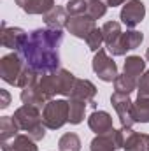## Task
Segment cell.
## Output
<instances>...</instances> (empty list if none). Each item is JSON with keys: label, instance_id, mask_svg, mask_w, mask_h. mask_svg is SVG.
Wrapping results in <instances>:
<instances>
[{"label": "cell", "instance_id": "obj_9", "mask_svg": "<svg viewBox=\"0 0 149 151\" xmlns=\"http://www.w3.org/2000/svg\"><path fill=\"white\" fill-rule=\"evenodd\" d=\"M144 16H146V5L140 0H130V2H126V5H123V9L119 12V19L128 28H135L144 19Z\"/></svg>", "mask_w": 149, "mask_h": 151}, {"label": "cell", "instance_id": "obj_27", "mask_svg": "<svg viewBox=\"0 0 149 151\" xmlns=\"http://www.w3.org/2000/svg\"><path fill=\"white\" fill-rule=\"evenodd\" d=\"M114 88L119 93H128L130 95L132 91L137 90V81L128 77L126 74H117V77L114 79Z\"/></svg>", "mask_w": 149, "mask_h": 151}, {"label": "cell", "instance_id": "obj_2", "mask_svg": "<svg viewBox=\"0 0 149 151\" xmlns=\"http://www.w3.org/2000/svg\"><path fill=\"white\" fill-rule=\"evenodd\" d=\"M14 121L18 123L19 130L27 132V135H30L35 142L42 141L46 137V125L42 121V113L39 107L34 106H21L19 109L14 111Z\"/></svg>", "mask_w": 149, "mask_h": 151}, {"label": "cell", "instance_id": "obj_21", "mask_svg": "<svg viewBox=\"0 0 149 151\" xmlns=\"http://www.w3.org/2000/svg\"><path fill=\"white\" fill-rule=\"evenodd\" d=\"M135 123H149V97H137L132 107Z\"/></svg>", "mask_w": 149, "mask_h": 151}, {"label": "cell", "instance_id": "obj_3", "mask_svg": "<svg viewBox=\"0 0 149 151\" xmlns=\"http://www.w3.org/2000/svg\"><path fill=\"white\" fill-rule=\"evenodd\" d=\"M42 121L49 130H58L69 123V100H47L42 109Z\"/></svg>", "mask_w": 149, "mask_h": 151}, {"label": "cell", "instance_id": "obj_29", "mask_svg": "<svg viewBox=\"0 0 149 151\" xmlns=\"http://www.w3.org/2000/svg\"><path fill=\"white\" fill-rule=\"evenodd\" d=\"M86 44H88V47L93 51V53H97L98 49H102V44H104V34H102V28H93L91 32H90V35L86 37Z\"/></svg>", "mask_w": 149, "mask_h": 151}, {"label": "cell", "instance_id": "obj_5", "mask_svg": "<svg viewBox=\"0 0 149 151\" xmlns=\"http://www.w3.org/2000/svg\"><path fill=\"white\" fill-rule=\"evenodd\" d=\"M126 130L128 128H112L109 134L97 135L90 142V151H116L125 146L126 139Z\"/></svg>", "mask_w": 149, "mask_h": 151}, {"label": "cell", "instance_id": "obj_28", "mask_svg": "<svg viewBox=\"0 0 149 151\" xmlns=\"http://www.w3.org/2000/svg\"><path fill=\"white\" fill-rule=\"evenodd\" d=\"M107 4L104 2V0H88V16L91 18V19H100V18H104L105 16V12H107Z\"/></svg>", "mask_w": 149, "mask_h": 151}, {"label": "cell", "instance_id": "obj_30", "mask_svg": "<svg viewBox=\"0 0 149 151\" xmlns=\"http://www.w3.org/2000/svg\"><path fill=\"white\" fill-rule=\"evenodd\" d=\"M67 12L69 16H82L88 12V0H70L67 2Z\"/></svg>", "mask_w": 149, "mask_h": 151}, {"label": "cell", "instance_id": "obj_18", "mask_svg": "<svg viewBox=\"0 0 149 151\" xmlns=\"http://www.w3.org/2000/svg\"><path fill=\"white\" fill-rule=\"evenodd\" d=\"M2 150L4 151H39V148L30 135L18 134L14 139H11L7 142H2Z\"/></svg>", "mask_w": 149, "mask_h": 151}, {"label": "cell", "instance_id": "obj_15", "mask_svg": "<svg viewBox=\"0 0 149 151\" xmlns=\"http://www.w3.org/2000/svg\"><path fill=\"white\" fill-rule=\"evenodd\" d=\"M16 5L27 14H46L54 7V0H14Z\"/></svg>", "mask_w": 149, "mask_h": 151}, {"label": "cell", "instance_id": "obj_33", "mask_svg": "<svg viewBox=\"0 0 149 151\" xmlns=\"http://www.w3.org/2000/svg\"><path fill=\"white\" fill-rule=\"evenodd\" d=\"M107 2V5L109 7H116V5H121V4H125L126 0H105Z\"/></svg>", "mask_w": 149, "mask_h": 151}, {"label": "cell", "instance_id": "obj_35", "mask_svg": "<svg viewBox=\"0 0 149 151\" xmlns=\"http://www.w3.org/2000/svg\"><path fill=\"white\" fill-rule=\"evenodd\" d=\"M148 151H149V150H148Z\"/></svg>", "mask_w": 149, "mask_h": 151}, {"label": "cell", "instance_id": "obj_7", "mask_svg": "<svg viewBox=\"0 0 149 151\" xmlns=\"http://www.w3.org/2000/svg\"><path fill=\"white\" fill-rule=\"evenodd\" d=\"M111 106L114 107V111L117 113V118L121 121L123 128H132L135 125L133 116H132V107H133V100L130 99L128 93H119L114 91L111 95Z\"/></svg>", "mask_w": 149, "mask_h": 151}, {"label": "cell", "instance_id": "obj_25", "mask_svg": "<svg viewBox=\"0 0 149 151\" xmlns=\"http://www.w3.org/2000/svg\"><path fill=\"white\" fill-rule=\"evenodd\" d=\"M102 34H104V42L107 47H111L112 44L119 39V35L123 34L121 32V25L117 21H107L104 27H102Z\"/></svg>", "mask_w": 149, "mask_h": 151}, {"label": "cell", "instance_id": "obj_32", "mask_svg": "<svg viewBox=\"0 0 149 151\" xmlns=\"http://www.w3.org/2000/svg\"><path fill=\"white\" fill-rule=\"evenodd\" d=\"M11 104V95L7 90H0V109H7Z\"/></svg>", "mask_w": 149, "mask_h": 151}, {"label": "cell", "instance_id": "obj_12", "mask_svg": "<svg viewBox=\"0 0 149 151\" xmlns=\"http://www.w3.org/2000/svg\"><path fill=\"white\" fill-rule=\"evenodd\" d=\"M88 127L97 134V135H104L109 134L112 128V116L107 111H93V114L88 118Z\"/></svg>", "mask_w": 149, "mask_h": 151}, {"label": "cell", "instance_id": "obj_11", "mask_svg": "<svg viewBox=\"0 0 149 151\" xmlns=\"http://www.w3.org/2000/svg\"><path fill=\"white\" fill-rule=\"evenodd\" d=\"M65 28L69 30L70 35L86 40V37L90 35V32L93 28H97V25H95V19H91L88 14H82V16H70Z\"/></svg>", "mask_w": 149, "mask_h": 151}, {"label": "cell", "instance_id": "obj_10", "mask_svg": "<svg viewBox=\"0 0 149 151\" xmlns=\"http://www.w3.org/2000/svg\"><path fill=\"white\" fill-rule=\"evenodd\" d=\"M28 37V34L19 28V27H7L5 21H2V32H0V40H2V46L4 47H9V49H14V51H19L25 44V40Z\"/></svg>", "mask_w": 149, "mask_h": 151}, {"label": "cell", "instance_id": "obj_23", "mask_svg": "<svg viewBox=\"0 0 149 151\" xmlns=\"http://www.w3.org/2000/svg\"><path fill=\"white\" fill-rule=\"evenodd\" d=\"M84 111H86V102L70 97V100H69V123H70V125H79V123H82V119H84Z\"/></svg>", "mask_w": 149, "mask_h": 151}, {"label": "cell", "instance_id": "obj_31", "mask_svg": "<svg viewBox=\"0 0 149 151\" xmlns=\"http://www.w3.org/2000/svg\"><path fill=\"white\" fill-rule=\"evenodd\" d=\"M137 93L139 97H149V70H146L137 81Z\"/></svg>", "mask_w": 149, "mask_h": 151}, {"label": "cell", "instance_id": "obj_20", "mask_svg": "<svg viewBox=\"0 0 149 151\" xmlns=\"http://www.w3.org/2000/svg\"><path fill=\"white\" fill-rule=\"evenodd\" d=\"M123 72L128 76V77H132V79L139 81V79H140V76L146 72V62H144L140 56H128V58L125 60Z\"/></svg>", "mask_w": 149, "mask_h": 151}, {"label": "cell", "instance_id": "obj_16", "mask_svg": "<svg viewBox=\"0 0 149 151\" xmlns=\"http://www.w3.org/2000/svg\"><path fill=\"white\" fill-rule=\"evenodd\" d=\"M123 150L125 151H148L149 150V134L133 132L132 128H128Z\"/></svg>", "mask_w": 149, "mask_h": 151}, {"label": "cell", "instance_id": "obj_13", "mask_svg": "<svg viewBox=\"0 0 149 151\" xmlns=\"http://www.w3.org/2000/svg\"><path fill=\"white\" fill-rule=\"evenodd\" d=\"M21 102L25 106H34V107H39V109H44V106L47 104V99L40 91L39 81L34 83V84H28V86L21 88Z\"/></svg>", "mask_w": 149, "mask_h": 151}, {"label": "cell", "instance_id": "obj_6", "mask_svg": "<svg viewBox=\"0 0 149 151\" xmlns=\"http://www.w3.org/2000/svg\"><path fill=\"white\" fill-rule=\"evenodd\" d=\"M91 67H93V72L98 76V79H102L104 83H112L117 77V65H116V62L112 60L111 56L105 53L104 47L95 53Z\"/></svg>", "mask_w": 149, "mask_h": 151}, {"label": "cell", "instance_id": "obj_1", "mask_svg": "<svg viewBox=\"0 0 149 151\" xmlns=\"http://www.w3.org/2000/svg\"><path fill=\"white\" fill-rule=\"evenodd\" d=\"M63 32L54 28H35L28 34L23 47L18 51L25 67L40 77L60 70V46Z\"/></svg>", "mask_w": 149, "mask_h": 151}, {"label": "cell", "instance_id": "obj_26", "mask_svg": "<svg viewBox=\"0 0 149 151\" xmlns=\"http://www.w3.org/2000/svg\"><path fill=\"white\" fill-rule=\"evenodd\" d=\"M58 150L60 151H81V139L74 132L63 134L58 141Z\"/></svg>", "mask_w": 149, "mask_h": 151}, {"label": "cell", "instance_id": "obj_8", "mask_svg": "<svg viewBox=\"0 0 149 151\" xmlns=\"http://www.w3.org/2000/svg\"><path fill=\"white\" fill-rule=\"evenodd\" d=\"M144 40V35L142 32H137V30H126L123 32L119 39L112 44L111 47H107L109 51L112 53V56H123L126 55V51H133L137 49Z\"/></svg>", "mask_w": 149, "mask_h": 151}, {"label": "cell", "instance_id": "obj_14", "mask_svg": "<svg viewBox=\"0 0 149 151\" xmlns=\"http://www.w3.org/2000/svg\"><path fill=\"white\" fill-rule=\"evenodd\" d=\"M69 12L65 7H60V5H54L49 12L44 14V23L47 28H54V30H62L63 27H67L69 23Z\"/></svg>", "mask_w": 149, "mask_h": 151}, {"label": "cell", "instance_id": "obj_19", "mask_svg": "<svg viewBox=\"0 0 149 151\" xmlns=\"http://www.w3.org/2000/svg\"><path fill=\"white\" fill-rule=\"evenodd\" d=\"M75 77L70 70L67 69H60L56 72V84H58V95H65V97H70L72 95V90L75 86Z\"/></svg>", "mask_w": 149, "mask_h": 151}, {"label": "cell", "instance_id": "obj_22", "mask_svg": "<svg viewBox=\"0 0 149 151\" xmlns=\"http://www.w3.org/2000/svg\"><path fill=\"white\" fill-rule=\"evenodd\" d=\"M18 132H19V127L12 116H2L0 118V139H2V142L14 139L18 135Z\"/></svg>", "mask_w": 149, "mask_h": 151}, {"label": "cell", "instance_id": "obj_4", "mask_svg": "<svg viewBox=\"0 0 149 151\" xmlns=\"http://www.w3.org/2000/svg\"><path fill=\"white\" fill-rule=\"evenodd\" d=\"M25 63L21 60V56L18 53H9L5 56H2L0 60V77L12 86H18L19 77L25 72Z\"/></svg>", "mask_w": 149, "mask_h": 151}, {"label": "cell", "instance_id": "obj_34", "mask_svg": "<svg viewBox=\"0 0 149 151\" xmlns=\"http://www.w3.org/2000/svg\"><path fill=\"white\" fill-rule=\"evenodd\" d=\"M146 58H148V62H149V47H148V51H146Z\"/></svg>", "mask_w": 149, "mask_h": 151}, {"label": "cell", "instance_id": "obj_24", "mask_svg": "<svg viewBox=\"0 0 149 151\" xmlns=\"http://www.w3.org/2000/svg\"><path fill=\"white\" fill-rule=\"evenodd\" d=\"M39 88L44 93V97L47 100H51L56 93H58V84H56V72L53 74H46L39 77Z\"/></svg>", "mask_w": 149, "mask_h": 151}, {"label": "cell", "instance_id": "obj_17", "mask_svg": "<svg viewBox=\"0 0 149 151\" xmlns=\"http://www.w3.org/2000/svg\"><path fill=\"white\" fill-rule=\"evenodd\" d=\"M97 91L98 90H97V86L91 81H88V79H77L70 97L72 99H79V100H84L86 104H91L93 99H95V95H97Z\"/></svg>", "mask_w": 149, "mask_h": 151}]
</instances>
